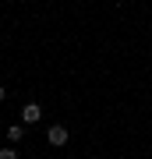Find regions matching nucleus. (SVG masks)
Returning a JSON list of instances; mask_svg holds the SVG:
<instances>
[{
  "label": "nucleus",
  "mask_w": 152,
  "mask_h": 159,
  "mask_svg": "<svg viewBox=\"0 0 152 159\" xmlns=\"http://www.w3.org/2000/svg\"><path fill=\"white\" fill-rule=\"evenodd\" d=\"M46 142H50L53 148H64V145H67V127H64V124H53L50 131H46Z\"/></svg>",
  "instance_id": "obj_1"
},
{
  "label": "nucleus",
  "mask_w": 152,
  "mask_h": 159,
  "mask_svg": "<svg viewBox=\"0 0 152 159\" xmlns=\"http://www.w3.org/2000/svg\"><path fill=\"white\" fill-rule=\"evenodd\" d=\"M39 117H43V106H39V102H25V106H21V124H35Z\"/></svg>",
  "instance_id": "obj_2"
},
{
  "label": "nucleus",
  "mask_w": 152,
  "mask_h": 159,
  "mask_svg": "<svg viewBox=\"0 0 152 159\" xmlns=\"http://www.w3.org/2000/svg\"><path fill=\"white\" fill-rule=\"evenodd\" d=\"M7 138H11V145H14V142H21V138H25V124H11Z\"/></svg>",
  "instance_id": "obj_3"
},
{
  "label": "nucleus",
  "mask_w": 152,
  "mask_h": 159,
  "mask_svg": "<svg viewBox=\"0 0 152 159\" xmlns=\"http://www.w3.org/2000/svg\"><path fill=\"white\" fill-rule=\"evenodd\" d=\"M0 159H18V152H14V145H4V148H0Z\"/></svg>",
  "instance_id": "obj_4"
},
{
  "label": "nucleus",
  "mask_w": 152,
  "mask_h": 159,
  "mask_svg": "<svg viewBox=\"0 0 152 159\" xmlns=\"http://www.w3.org/2000/svg\"><path fill=\"white\" fill-rule=\"evenodd\" d=\"M4 96H7V89H4V85H0V102H4Z\"/></svg>",
  "instance_id": "obj_5"
}]
</instances>
